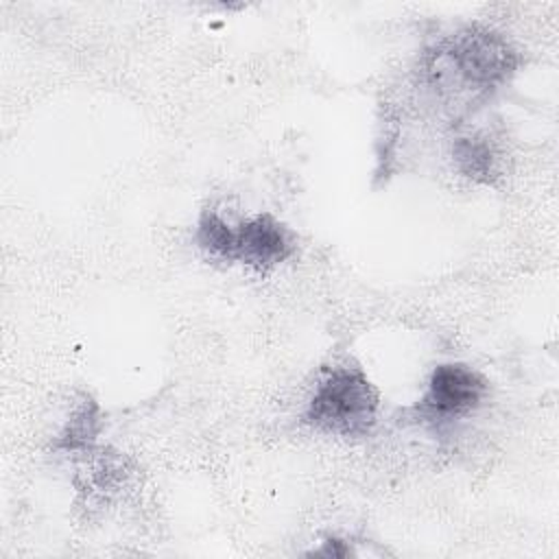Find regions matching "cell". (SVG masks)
Returning a JSON list of instances; mask_svg holds the SVG:
<instances>
[{
  "label": "cell",
  "mask_w": 559,
  "mask_h": 559,
  "mask_svg": "<svg viewBox=\"0 0 559 559\" xmlns=\"http://www.w3.org/2000/svg\"><path fill=\"white\" fill-rule=\"evenodd\" d=\"M197 242L207 255L223 262H234L236 229L216 210L201 212L197 223Z\"/></svg>",
  "instance_id": "8992f818"
},
{
  "label": "cell",
  "mask_w": 559,
  "mask_h": 559,
  "mask_svg": "<svg viewBox=\"0 0 559 559\" xmlns=\"http://www.w3.org/2000/svg\"><path fill=\"white\" fill-rule=\"evenodd\" d=\"M295 251L290 231L271 214H258L236 227L234 262L266 271L286 262Z\"/></svg>",
  "instance_id": "277c9868"
},
{
  "label": "cell",
  "mask_w": 559,
  "mask_h": 559,
  "mask_svg": "<svg viewBox=\"0 0 559 559\" xmlns=\"http://www.w3.org/2000/svg\"><path fill=\"white\" fill-rule=\"evenodd\" d=\"M454 162L465 177L489 183L496 175L498 157L485 138L467 135L454 142Z\"/></svg>",
  "instance_id": "5b68a950"
},
{
  "label": "cell",
  "mask_w": 559,
  "mask_h": 559,
  "mask_svg": "<svg viewBox=\"0 0 559 559\" xmlns=\"http://www.w3.org/2000/svg\"><path fill=\"white\" fill-rule=\"evenodd\" d=\"M349 550L347 546H343L341 539H328L323 548L314 550V555H323V557H345Z\"/></svg>",
  "instance_id": "ba28073f"
},
{
  "label": "cell",
  "mask_w": 559,
  "mask_h": 559,
  "mask_svg": "<svg viewBox=\"0 0 559 559\" xmlns=\"http://www.w3.org/2000/svg\"><path fill=\"white\" fill-rule=\"evenodd\" d=\"M487 380L463 362L437 365L417 404L424 421L448 424L474 413L487 397Z\"/></svg>",
  "instance_id": "3957f363"
},
{
  "label": "cell",
  "mask_w": 559,
  "mask_h": 559,
  "mask_svg": "<svg viewBox=\"0 0 559 559\" xmlns=\"http://www.w3.org/2000/svg\"><path fill=\"white\" fill-rule=\"evenodd\" d=\"M380 393L360 367H334L314 386L304 421L336 437H367L378 419Z\"/></svg>",
  "instance_id": "6da1fadb"
},
{
  "label": "cell",
  "mask_w": 559,
  "mask_h": 559,
  "mask_svg": "<svg viewBox=\"0 0 559 559\" xmlns=\"http://www.w3.org/2000/svg\"><path fill=\"white\" fill-rule=\"evenodd\" d=\"M98 408L92 400L83 397V402L76 406L72 417L68 419L66 428L61 430L57 439V448L63 450H79L85 448L90 441H94L98 432Z\"/></svg>",
  "instance_id": "52a82bcc"
},
{
  "label": "cell",
  "mask_w": 559,
  "mask_h": 559,
  "mask_svg": "<svg viewBox=\"0 0 559 559\" xmlns=\"http://www.w3.org/2000/svg\"><path fill=\"white\" fill-rule=\"evenodd\" d=\"M515 48L496 31L465 26L448 37L437 52V70L452 76L461 90L489 92L518 68Z\"/></svg>",
  "instance_id": "7a4b0ae2"
}]
</instances>
